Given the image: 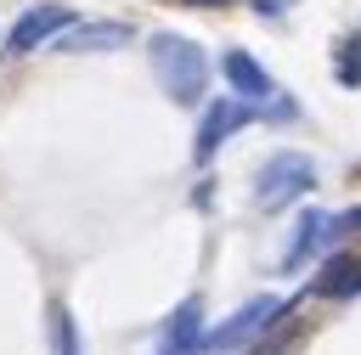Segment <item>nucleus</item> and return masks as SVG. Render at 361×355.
<instances>
[{
	"mask_svg": "<svg viewBox=\"0 0 361 355\" xmlns=\"http://www.w3.org/2000/svg\"><path fill=\"white\" fill-rule=\"evenodd\" d=\"M147 62H152V79H158V90L169 101H180V107L203 101V90H209V56H203L197 39H186V34H152L147 39Z\"/></svg>",
	"mask_w": 361,
	"mask_h": 355,
	"instance_id": "1",
	"label": "nucleus"
},
{
	"mask_svg": "<svg viewBox=\"0 0 361 355\" xmlns=\"http://www.w3.org/2000/svg\"><path fill=\"white\" fill-rule=\"evenodd\" d=\"M288 304H293V299H276V293L248 299L243 310H231L220 327H209V332H203V349H209V355H231V349L254 344V338H259L271 321H282V316H288Z\"/></svg>",
	"mask_w": 361,
	"mask_h": 355,
	"instance_id": "2",
	"label": "nucleus"
},
{
	"mask_svg": "<svg viewBox=\"0 0 361 355\" xmlns=\"http://www.w3.org/2000/svg\"><path fill=\"white\" fill-rule=\"evenodd\" d=\"M310 186H316V163H310L305 152H276V158H265L259 175H254L259 208H288V203H299Z\"/></svg>",
	"mask_w": 361,
	"mask_h": 355,
	"instance_id": "3",
	"label": "nucleus"
},
{
	"mask_svg": "<svg viewBox=\"0 0 361 355\" xmlns=\"http://www.w3.org/2000/svg\"><path fill=\"white\" fill-rule=\"evenodd\" d=\"M243 124H254V101H243V96H220V101H209L203 118H197V135H192V163L209 169L214 152H220Z\"/></svg>",
	"mask_w": 361,
	"mask_h": 355,
	"instance_id": "4",
	"label": "nucleus"
},
{
	"mask_svg": "<svg viewBox=\"0 0 361 355\" xmlns=\"http://www.w3.org/2000/svg\"><path fill=\"white\" fill-rule=\"evenodd\" d=\"M68 23H79V17H73V6H62V0H39V6L17 11L11 34H6V51H11V56H28V51L51 45V39H56Z\"/></svg>",
	"mask_w": 361,
	"mask_h": 355,
	"instance_id": "5",
	"label": "nucleus"
},
{
	"mask_svg": "<svg viewBox=\"0 0 361 355\" xmlns=\"http://www.w3.org/2000/svg\"><path fill=\"white\" fill-rule=\"evenodd\" d=\"M220 73H226V85H231V96H243V101H254V107H265V101H276V79L259 68V56H248V51H226L220 56Z\"/></svg>",
	"mask_w": 361,
	"mask_h": 355,
	"instance_id": "6",
	"label": "nucleus"
},
{
	"mask_svg": "<svg viewBox=\"0 0 361 355\" xmlns=\"http://www.w3.org/2000/svg\"><path fill=\"white\" fill-rule=\"evenodd\" d=\"M130 39H135L130 23H68L51 45L68 51V56H79V51H118V45H130Z\"/></svg>",
	"mask_w": 361,
	"mask_h": 355,
	"instance_id": "7",
	"label": "nucleus"
},
{
	"mask_svg": "<svg viewBox=\"0 0 361 355\" xmlns=\"http://www.w3.org/2000/svg\"><path fill=\"white\" fill-rule=\"evenodd\" d=\"M203 299H186L169 321H164V349L158 355H203Z\"/></svg>",
	"mask_w": 361,
	"mask_h": 355,
	"instance_id": "8",
	"label": "nucleus"
},
{
	"mask_svg": "<svg viewBox=\"0 0 361 355\" xmlns=\"http://www.w3.org/2000/svg\"><path fill=\"white\" fill-rule=\"evenodd\" d=\"M333 237H327V214L322 208H305L299 214V225H293V237H288V254H282V270H299L316 248H327Z\"/></svg>",
	"mask_w": 361,
	"mask_h": 355,
	"instance_id": "9",
	"label": "nucleus"
},
{
	"mask_svg": "<svg viewBox=\"0 0 361 355\" xmlns=\"http://www.w3.org/2000/svg\"><path fill=\"white\" fill-rule=\"evenodd\" d=\"M316 293H322V299H355V293H361V265H355L350 254H338V259L316 276Z\"/></svg>",
	"mask_w": 361,
	"mask_h": 355,
	"instance_id": "10",
	"label": "nucleus"
},
{
	"mask_svg": "<svg viewBox=\"0 0 361 355\" xmlns=\"http://www.w3.org/2000/svg\"><path fill=\"white\" fill-rule=\"evenodd\" d=\"M51 355H85L79 327H73V310L62 299H51Z\"/></svg>",
	"mask_w": 361,
	"mask_h": 355,
	"instance_id": "11",
	"label": "nucleus"
},
{
	"mask_svg": "<svg viewBox=\"0 0 361 355\" xmlns=\"http://www.w3.org/2000/svg\"><path fill=\"white\" fill-rule=\"evenodd\" d=\"M338 85H361V34L338 45Z\"/></svg>",
	"mask_w": 361,
	"mask_h": 355,
	"instance_id": "12",
	"label": "nucleus"
},
{
	"mask_svg": "<svg viewBox=\"0 0 361 355\" xmlns=\"http://www.w3.org/2000/svg\"><path fill=\"white\" fill-rule=\"evenodd\" d=\"M259 17H282V11H293V0H248Z\"/></svg>",
	"mask_w": 361,
	"mask_h": 355,
	"instance_id": "13",
	"label": "nucleus"
}]
</instances>
